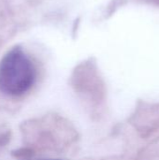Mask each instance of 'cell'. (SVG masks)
<instances>
[{
	"label": "cell",
	"mask_w": 159,
	"mask_h": 160,
	"mask_svg": "<svg viewBox=\"0 0 159 160\" xmlns=\"http://www.w3.org/2000/svg\"><path fill=\"white\" fill-rule=\"evenodd\" d=\"M36 68L19 46L9 50L0 61V92L10 98L25 95L36 82Z\"/></svg>",
	"instance_id": "1"
}]
</instances>
